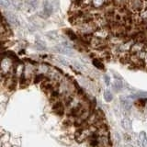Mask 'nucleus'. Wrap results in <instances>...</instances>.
Here are the masks:
<instances>
[{
	"label": "nucleus",
	"instance_id": "nucleus-1",
	"mask_svg": "<svg viewBox=\"0 0 147 147\" xmlns=\"http://www.w3.org/2000/svg\"><path fill=\"white\" fill-rule=\"evenodd\" d=\"M129 7L133 12H140L144 7V1L142 0H129Z\"/></svg>",
	"mask_w": 147,
	"mask_h": 147
},
{
	"label": "nucleus",
	"instance_id": "nucleus-2",
	"mask_svg": "<svg viewBox=\"0 0 147 147\" xmlns=\"http://www.w3.org/2000/svg\"><path fill=\"white\" fill-rule=\"evenodd\" d=\"M53 13V6L52 4L50 3L49 0H46V1L43 3V10H42V14H40V15L42 18H48L52 15Z\"/></svg>",
	"mask_w": 147,
	"mask_h": 147
},
{
	"label": "nucleus",
	"instance_id": "nucleus-3",
	"mask_svg": "<svg viewBox=\"0 0 147 147\" xmlns=\"http://www.w3.org/2000/svg\"><path fill=\"white\" fill-rule=\"evenodd\" d=\"M144 48V44L142 41H136L131 46V52L132 54H138L142 52Z\"/></svg>",
	"mask_w": 147,
	"mask_h": 147
},
{
	"label": "nucleus",
	"instance_id": "nucleus-4",
	"mask_svg": "<svg viewBox=\"0 0 147 147\" xmlns=\"http://www.w3.org/2000/svg\"><path fill=\"white\" fill-rule=\"evenodd\" d=\"M53 111L58 114L59 116H62V115L64 113V107H63V105L62 102H56V103H54L53 104Z\"/></svg>",
	"mask_w": 147,
	"mask_h": 147
},
{
	"label": "nucleus",
	"instance_id": "nucleus-5",
	"mask_svg": "<svg viewBox=\"0 0 147 147\" xmlns=\"http://www.w3.org/2000/svg\"><path fill=\"white\" fill-rule=\"evenodd\" d=\"M121 125L122 129H124L125 131H131V121L128 118H124L121 119Z\"/></svg>",
	"mask_w": 147,
	"mask_h": 147
},
{
	"label": "nucleus",
	"instance_id": "nucleus-6",
	"mask_svg": "<svg viewBox=\"0 0 147 147\" xmlns=\"http://www.w3.org/2000/svg\"><path fill=\"white\" fill-rule=\"evenodd\" d=\"M91 43H92V46H93L94 48H101L104 46V40L101 39V38H96V39H92L91 40Z\"/></svg>",
	"mask_w": 147,
	"mask_h": 147
},
{
	"label": "nucleus",
	"instance_id": "nucleus-7",
	"mask_svg": "<svg viewBox=\"0 0 147 147\" xmlns=\"http://www.w3.org/2000/svg\"><path fill=\"white\" fill-rule=\"evenodd\" d=\"M139 144L142 147H147V137L144 131H142L139 134Z\"/></svg>",
	"mask_w": 147,
	"mask_h": 147
},
{
	"label": "nucleus",
	"instance_id": "nucleus-8",
	"mask_svg": "<svg viewBox=\"0 0 147 147\" xmlns=\"http://www.w3.org/2000/svg\"><path fill=\"white\" fill-rule=\"evenodd\" d=\"M7 21L8 23H10L11 25L13 26H18V21L17 20V18L15 15H13V14H7Z\"/></svg>",
	"mask_w": 147,
	"mask_h": 147
},
{
	"label": "nucleus",
	"instance_id": "nucleus-9",
	"mask_svg": "<svg viewBox=\"0 0 147 147\" xmlns=\"http://www.w3.org/2000/svg\"><path fill=\"white\" fill-rule=\"evenodd\" d=\"M122 87H123V84H122V82L121 80H116L114 82L113 88L116 91H121L122 89Z\"/></svg>",
	"mask_w": 147,
	"mask_h": 147
},
{
	"label": "nucleus",
	"instance_id": "nucleus-10",
	"mask_svg": "<svg viewBox=\"0 0 147 147\" xmlns=\"http://www.w3.org/2000/svg\"><path fill=\"white\" fill-rule=\"evenodd\" d=\"M121 104H122V107L124 109H126V110H129L131 109V101L125 98V99H121Z\"/></svg>",
	"mask_w": 147,
	"mask_h": 147
},
{
	"label": "nucleus",
	"instance_id": "nucleus-11",
	"mask_svg": "<svg viewBox=\"0 0 147 147\" xmlns=\"http://www.w3.org/2000/svg\"><path fill=\"white\" fill-rule=\"evenodd\" d=\"M106 3H107V0H92V4H93L94 7H102Z\"/></svg>",
	"mask_w": 147,
	"mask_h": 147
},
{
	"label": "nucleus",
	"instance_id": "nucleus-12",
	"mask_svg": "<svg viewBox=\"0 0 147 147\" xmlns=\"http://www.w3.org/2000/svg\"><path fill=\"white\" fill-rule=\"evenodd\" d=\"M104 99L107 101V102H110V101L113 99V95H112L111 92L109 91V90L105 91V93H104Z\"/></svg>",
	"mask_w": 147,
	"mask_h": 147
},
{
	"label": "nucleus",
	"instance_id": "nucleus-13",
	"mask_svg": "<svg viewBox=\"0 0 147 147\" xmlns=\"http://www.w3.org/2000/svg\"><path fill=\"white\" fill-rule=\"evenodd\" d=\"M93 64H94L96 67H98V69H103L104 68L103 64L101 63V62H99L98 60H96V59H94L93 60Z\"/></svg>",
	"mask_w": 147,
	"mask_h": 147
},
{
	"label": "nucleus",
	"instance_id": "nucleus-14",
	"mask_svg": "<svg viewBox=\"0 0 147 147\" xmlns=\"http://www.w3.org/2000/svg\"><path fill=\"white\" fill-rule=\"evenodd\" d=\"M0 4L3 7H8L10 6V1L9 0H0Z\"/></svg>",
	"mask_w": 147,
	"mask_h": 147
},
{
	"label": "nucleus",
	"instance_id": "nucleus-15",
	"mask_svg": "<svg viewBox=\"0 0 147 147\" xmlns=\"http://www.w3.org/2000/svg\"><path fill=\"white\" fill-rule=\"evenodd\" d=\"M29 5L31 8H36L37 6H38V1H37V0H30Z\"/></svg>",
	"mask_w": 147,
	"mask_h": 147
},
{
	"label": "nucleus",
	"instance_id": "nucleus-16",
	"mask_svg": "<svg viewBox=\"0 0 147 147\" xmlns=\"http://www.w3.org/2000/svg\"><path fill=\"white\" fill-rule=\"evenodd\" d=\"M44 76H42V75H38V76H36V77H35V83H39L40 81H43L44 80V78H43Z\"/></svg>",
	"mask_w": 147,
	"mask_h": 147
},
{
	"label": "nucleus",
	"instance_id": "nucleus-17",
	"mask_svg": "<svg viewBox=\"0 0 147 147\" xmlns=\"http://www.w3.org/2000/svg\"><path fill=\"white\" fill-rule=\"evenodd\" d=\"M57 60H58L59 62H61L62 64H63V65H67V64H68V62L66 61V60H65V59H63V58H62V57H58Z\"/></svg>",
	"mask_w": 147,
	"mask_h": 147
},
{
	"label": "nucleus",
	"instance_id": "nucleus-18",
	"mask_svg": "<svg viewBox=\"0 0 147 147\" xmlns=\"http://www.w3.org/2000/svg\"><path fill=\"white\" fill-rule=\"evenodd\" d=\"M67 33H69V34H67V35H68L69 37H70L71 40H76V36L75 35V33H73L72 31L68 30V31H67Z\"/></svg>",
	"mask_w": 147,
	"mask_h": 147
},
{
	"label": "nucleus",
	"instance_id": "nucleus-19",
	"mask_svg": "<svg viewBox=\"0 0 147 147\" xmlns=\"http://www.w3.org/2000/svg\"><path fill=\"white\" fill-rule=\"evenodd\" d=\"M104 80H105V83H106V85H107V86L110 85V80H109V77L108 76H104Z\"/></svg>",
	"mask_w": 147,
	"mask_h": 147
},
{
	"label": "nucleus",
	"instance_id": "nucleus-20",
	"mask_svg": "<svg viewBox=\"0 0 147 147\" xmlns=\"http://www.w3.org/2000/svg\"><path fill=\"white\" fill-rule=\"evenodd\" d=\"M74 65H75L77 69H79V70H81V69H83V67H82V65L81 64H79L78 63H76V62H75L74 63Z\"/></svg>",
	"mask_w": 147,
	"mask_h": 147
},
{
	"label": "nucleus",
	"instance_id": "nucleus-21",
	"mask_svg": "<svg viewBox=\"0 0 147 147\" xmlns=\"http://www.w3.org/2000/svg\"><path fill=\"white\" fill-rule=\"evenodd\" d=\"M144 63L147 65V49H146V52H145V54H144Z\"/></svg>",
	"mask_w": 147,
	"mask_h": 147
},
{
	"label": "nucleus",
	"instance_id": "nucleus-22",
	"mask_svg": "<svg viewBox=\"0 0 147 147\" xmlns=\"http://www.w3.org/2000/svg\"><path fill=\"white\" fill-rule=\"evenodd\" d=\"M130 147H136V146H134V145H131Z\"/></svg>",
	"mask_w": 147,
	"mask_h": 147
},
{
	"label": "nucleus",
	"instance_id": "nucleus-23",
	"mask_svg": "<svg viewBox=\"0 0 147 147\" xmlns=\"http://www.w3.org/2000/svg\"><path fill=\"white\" fill-rule=\"evenodd\" d=\"M146 106H147V103H146Z\"/></svg>",
	"mask_w": 147,
	"mask_h": 147
}]
</instances>
